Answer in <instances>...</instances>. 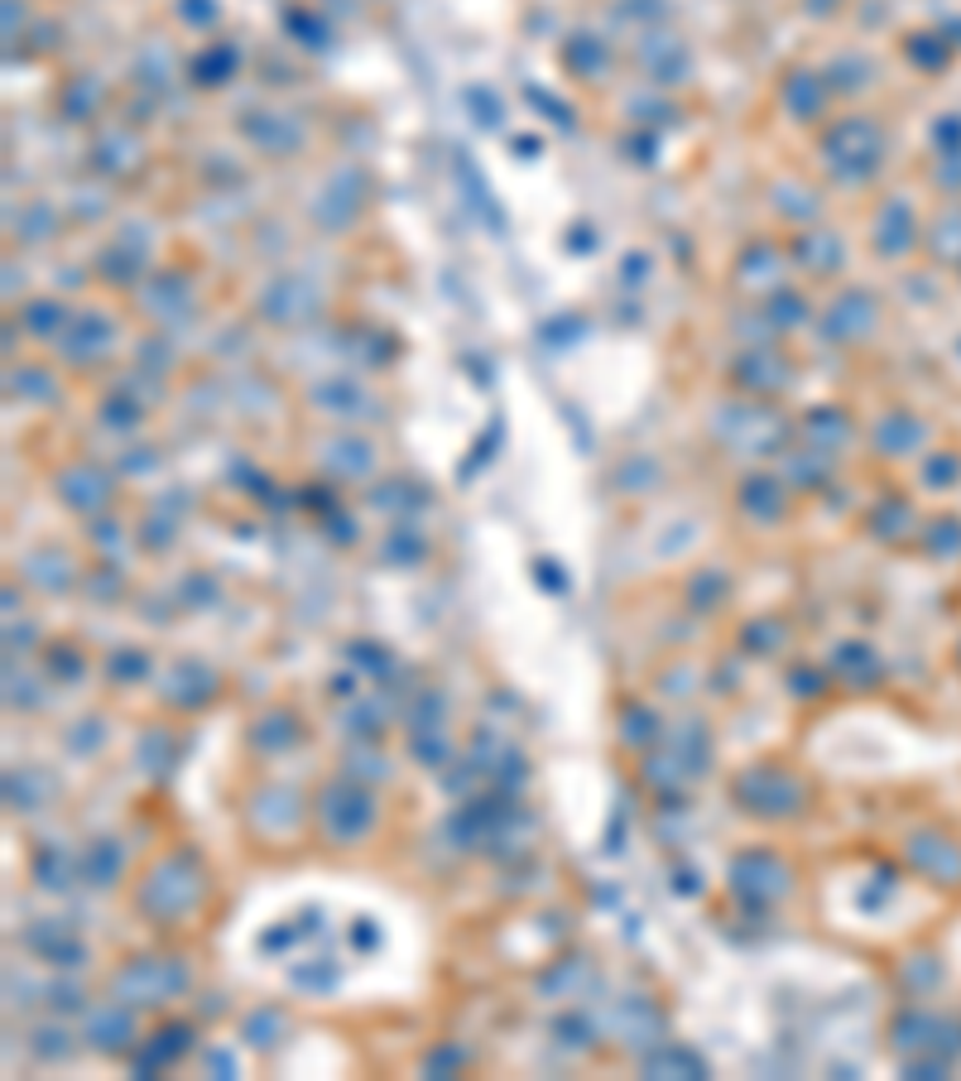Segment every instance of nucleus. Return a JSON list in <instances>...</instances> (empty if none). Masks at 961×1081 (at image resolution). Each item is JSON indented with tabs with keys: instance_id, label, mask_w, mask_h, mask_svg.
Instances as JSON below:
<instances>
[]
</instances>
